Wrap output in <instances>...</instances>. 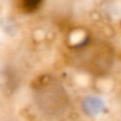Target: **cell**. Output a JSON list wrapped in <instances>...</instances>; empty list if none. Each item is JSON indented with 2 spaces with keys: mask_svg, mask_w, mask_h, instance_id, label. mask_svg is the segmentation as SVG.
<instances>
[{
  "mask_svg": "<svg viewBox=\"0 0 121 121\" xmlns=\"http://www.w3.org/2000/svg\"><path fill=\"white\" fill-rule=\"evenodd\" d=\"M42 0H18V5L25 13H33L40 6Z\"/></svg>",
  "mask_w": 121,
  "mask_h": 121,
  "instance_id": "6da1fadb",
  "label": "cell"
},
{
  "mask_svg": "<svg viewBox=\"0 0 121 121\" xmlns=\"http://www.w3.org/2000/svg\"><path fill=\"white\" fill-rule=\"evenodd\" d=\"M84 108L88 114H96L101 109V103L97 99H88L84 103Z\"/></svg>",
  "mask_w": 121,
  "mask_h": 121,
  "instance_id": "7a4b0ae2",
  "label": "cell"
}]
</instances>
